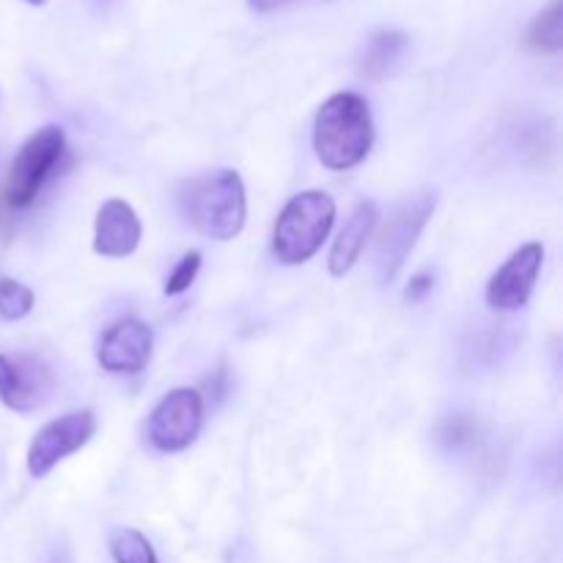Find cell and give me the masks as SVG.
Here are the masks:
<instances>
[{"mask_svg": "<svg viewBox=\"0 0 563 563\" xmlns=\"http://www.w3.org/2000/svg\"><path fill=\"white\" fill-rule=\"evenodd\" d=\"M198 269H201V253L198 251L185 253L181 262L174 267V273L168 275V280H165V295L168 297L185 295V291L192 286V280H196Z\"/></svg>", "mask_w": 563, "mask_h": 563, "instance_id": "cell-17", "label": "cell"}, {"mask_svg": "<svg viewBox=\"0 0 563 563\" xmlns=\"http://www.w3.org/2000/svg\"><path fill=\"white\" fill-rule=\"evenodd\" d=\"M154 335L152 328L141 319H124L115 322L102 335L97 350V361L110 374H137L152 361Z\"/></svg>", "mask_w": 563, "mask_h": 563, "instance_id": "cell-10", "label": "cell"}, {"mask_svg": "<svg viewBox=\"0 0 563 563\" xmlns=\"http://www.w3.org/2000/svg\"><path fill=\"white\" fill-rule=\"evenodd\" d=\"M203 423V399L192 388H176L159 399L148 418V440L163 454H176L196 443Z\"/></svg>", "mask_w": 563, "mask_h": 563, "instance_id": "cell-6", "label": "cell"}, {"mask_svg": "<svg viewBox=\"0 0 563 563\" xmlns=\"http://www.w3.org/2000/svg\"><path fill=\"white\" fill-rule=\"evenodd\" d=\"M93 432H97V418L91 410L66 412L49 421L47 427L38 429L27 449V473L33 478L49 476V471L66 456L77 454L93 438Z\"/></svg>", "mask_w": 563, "mask_h": 563, "instance_id": "cell-7", "label": "cell"}, {"mask_svg": "<svg viewBox=\"0 0 563 563\" xmlns=\"http://www.w3.org/2000/svg\"><path fill=\"white\" fill-rule=\"evenodd\" d=\"M432 212L434 192H423V196L412 198L405 207L396 209L388 218V223L383 225V231L377 236V253H374V258H377L374 264H377V275L383 284H394L396 275L401 273L407 256L416 247L421 231L427 229Z\"/></svg>", "mask_w": 563, "mask_h": 563, "instance_id": "cell-5", "label": "cell"}, {"mask_svg": "<svg viewBox=\"0 0 563 563\" xmlns=\"http://www.w3.org/2000/svg\"><path fill=\"white\" fill-rule=\"evenodd\" d=\"M407 36L401 31H379L368 38L366 49L361 55V71L368 80H385L388 75H394V69L399 66V60L407 53Z\"/></svg>", "mask_w": 563, "mask_h": 563, "instance_id": "cell-13", "label": "cell"}, {"mask_svg": "<svg viewBox=\"0 0 563 563\" xmlns=\"http://www.w3.org/2000/svg\"><path fill=\"white\" fill-rule=\"evenodd\" d=\"M544 247L539 242H528L520 251L511 253L504 262V267L489 278L487 306L495 311H520L528 306L533 289H537V278L542 273Z\"/></svg>", "mask_w": 563, "mask_h": 563, "instance_id": "cell-8", "label": "cell"}, {"mask_svg": "<svg viewBox=\"0 0 563 563\" xmlns=\"http://www.w3.org/2000/svg\"><path fill=\"white\" fill-rule=\"evenodd\" d=\"M374 143L372 108L355 91L333 93L319 108L313 124V148L324 168L352 170L368 157Z\"/></svg>", "mask_w": 563, "mask_h": 563, "instance_id": "cell-1", "label": "cell"}, {"mask_svg": "<svg viewBox=\"0 0 563 563\" xmlns=\"http://www.w3.org/2000/svg\"><path fill=\"white\" fill-rule=\"evenodd\" d=\"M432 289H434V278L429 273H421V275H416V278H412L410 284H407L405 300L416 306V302L427 300V297L432 295Z\"/></svg>", "mask_w": 563, "mask_h": 563, "instance_id": "cell-19", "label": "cell"}, {"mask_svg": "<svg viewBox=\"0 0 563 563\" xmlns=\"http://www.w3.org/2000/svg\"><path fill=\"white\" fill-rule=\"evenodd\" d=\"M55 377L47 363L25 355H0V401L14 412H33L49 401Z\"/></svg>", "mask_w": 563, "mask_h": 563, "instance_id": "cell-9", "label": "cell"}, {"mask_svg": "<svg viewBox=\"0 0 563 563\" xmlns=\"http://www.w3.org/2000/svg\"><path fill=\"white\" fill-rule=\"evenodd\" d=\"M25 3H31V5H42V3H47V0H25Z\"/></svg>", "mask_w": 563, "mask_h": 563, "instance_id": "cell-21", "label": "cell"}, {"mask_svg": "<svg viewBox=\"0 0 563 563\" xmlns=\"http://www.w3.org/2000/svg\"><path fill=\"white\" fill-rule=\"evenodd\" d=\"M179 201L187 223L209 240L229 242L245 229V185L236 170H214L187 181Z\"/></svg>", "mask_w": 563, "mask_h": 563, "instance_id": "cell-2", "label": "cell"}, {"mask_svg": "<svg viewBox=\"0 0 563 563\" xmlns=\"http://www.w3.org/2000/svg\"><path fill=\"white\" fill-rule=\"evenodd\" d=\"M110 553H113L115 563H159L152 542L141 531H132V528H121V531L113 533Z\"/></svg>", "mask_w": 563, "mask_h": 563, "instance_id": "cell-15", "label": "cell"}, {"mask_svg": "<svg viewBox=\"0 0 563 563\" xmlns=\"http://www.w3.org/2000/svg\"><path fill=\"white\" fill-rule=\"evenodd\" d=\"M66 152V135L60 126L47 124L25 141L11 163L9 179H5V201L11 209H27L42 192L44 181L53 176L55 165Z\"/></svg>", "mask_w": 563, "mask_h": 563, "instance_id": "cell-4", "label": "cell"}, {"mask_svg": "<svg viewBox=\"0 0 563 563\" xmlns=\"http://www.w3.org/2000/svg\"><path fill=\"white\" fill-rule=\"evenodd\" d=\"M374 225H377V207H374V201H361L341 229L339 240L333 242V251H330L328 267L333 278H344L355 267V262L372 240Z\"/></svg>", "mask_w": 563, "mask_h": 563, "instance_id": "cell-12", "label": "cell"}, {"mask_svg": "<svg viewBox=\"0 0 563 563\" xmlns=\"http://www.w3.org/2000/svg\"><path fill=\"white\" fill-rule=\"evenodd\" d=\"M33 291L25 284L11 278H0V317L16 322V319H25L33 311Z\"/></svg>", "mask_w": 563, "mask_h": 563, "instance_id": "cell-16", "label": "cell"}, {"mask_svg": "<svg viewBox=\"0 0 563 563\" xmlns=\"http://www.w3.org/2000/svg\"><path fill=\"white\" fill-rule=\"evenodd\" d=\"M335 220V201L322 190L297 192L275 220L273 253L280 264L295 267L313 258L328 240Z\"/></svg>", "mask_w": 563, "mask_h": 563, "instance_id": "cell-3", "label": "cell"}, {"mask_svg": "<svg viewBox=\"0 0 563 563\" xmlns=\"http://www.w3.org/2000/svg\"><path fill=\"white\" fill-rule=\"evenodd\" d=\"M526 44L537 53H559L563 47V0H550L528 27Z\"/></svg>", "mask_w": 563, "mask_h": 563, "instance_id": "cell-14", "label": "cell"}, {"mask_svg": "<svg viewBox=\"0 0 563 563\" xmlns=\"http://www.w3.org/2000/svg\"><path fill=\"white\" fill-rule=\"evenodd\" d=\"M291 3H300V0H247V5L253 11H258V14H273V11L286 9Z\"/></svg>", "mask_w": 563, "mask_h": 563, "instance_id": "cell-20", "label": "cell"}, {"mask_svg": "<svg viewBox=\"0 0 563 563\" xmlns=\"http://www.w3.org/2000/svg\"><path fill=\"white\" fill-rule=\"evenodd\" d=\"M473 434H476V427H473L471 418L465 416H451L440 423V443H443L445 449H462V445L471 443Z\"/></svg>", "mask_w": 563, "mask_h": 563, "instance_id": "cell-18", "label": "cell"}, {"mask_svg": "<svg viewBox=\"0 0 563 563\" xmlns=\"http://www.w3.org/2000/svg\"><path fill=\"white\" fill-rule=\"evenodd\" d=\"M141 220L135 209L121 198H110L99 207L97 225H93V251L104 258L132 256L141 245Z\"/></svg>", "mask_w": 563, "mask_h": 563, "instance_id": "cell-11", "label": "cell"}]
</instances>
